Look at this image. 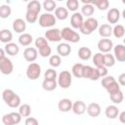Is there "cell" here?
Returning a JSON list of instances; mask_svg holds the SVG:
<instances>
[{"instance_id":"obj_1","label":"cell","mask_w":125,"mask_h":125,"mask_svg":"<svg viewBox=\"0 0 125 125\" xmlns=\"http://www.w3.org/2000/svg\"><path fill=\"white\" fill-rule=\"evenodd\" d=\"M41 11V4L37 0H31L28 2L26 6V15H25V20L29 23H33L37 21L38 15Z\"/></svg>"},{"instance_id":"obj_2","label":"cell","mask_w":125,"mask_h":125,"mask_svg":"<svg viewBox=\"0 0 125 125\" xmlns=\"http://www.w3.org/2000/svg\"><path fill=\"white\" fill-rule=\"evenodd\" d=\"M2 98L10 107H18L21 104V98L11 89H5L2 93Z\"/></svg>"},{"instance_id":"obj_3","label":"cell","mask_w":125,"mask_h":125,"mask_svg":"<svg viewBox=\"0 0 125 125\" xmlns=\"http://www.w3.org/2000/svg\"><path fill=\"white\" fill-rule=\"evenodd\" d=\"M99 26V22L95 18H88L86 21H83L81 27L79 28L82 34L90 35L93 31H95Z\"/></svg>"},{"instance_id":"obj_4","label":"cell","mask_w":125,"mask_h":125,"mask_svg":"<svg viewBox=\"0 0 125 125\" xmlns=\"http://www.w3.org/2000/svg\"><path fill=\"white\" fill-rule=\"evenodd\" d=\"M61 36H62V39H63L67 42L77 43L80 41V35L73 29H71L70 27L62 28V30H61Z\"/></svg>"},{"instance_id":"obj_5","label":"cell","mask_w":125,"mask_h":125,"mask_svg":"<svg viewBox=\"0 0 125 125\" xmlns=\"http://www.w3.org/2000/svg\"><path fill=\"white\" fill-rule=\"evenodd\" d=\"M71 82H72V77H71V74L69 71L67 70H62L60 74H59V77H58V85L62 88V89H67L70 87L71 85Z\"/></svg>"},{"instance_id":"obj_6","label":"cell","mask_w":125,"mask_h":125,"mask_svg":"<svg viewBox=\"0 0 125 125\" xmlns=\"http://www.w3.org/2000/svg\"><path fill=\"white\" fill-rule=\"evenodd\" d=\"M57 22V19L55 15L51 13H44L39 17V25L42 27H51L55 25Z\"/></svg>"},{"instance_id":"obj_7","label":"cell","mask_w":125,"mask_h":125,"mask_svg":"<svg viewBox=\"0 0 125 125\" xmlns=\"http://www.w3.org/2000/svg\"><path fill=\"white\" fill-rule=\"evenodd\" d=\"M41 74V66L36 62H30L26 68V76L30 80H36Z\"/></svg>"},{"instance_id":"obj_8","label":"cell","mask_w":125,"mask_h":125,"mask_svg":"<svg viewBox=\"0 0 125 125\" xmlns=\"http://www.w3.org/2000/svg\"><path fill=\"white\" fill-rule=\"evenodd\" d=\"M21 116L19 112L7 113L2 117V122L4 125H17L21 122Z\"/></svg>"},{"instance_id":"obj_9","label":"cell","mask_w":125,"mask_h":125,"mask_svg":"<svg viewBox=\"0 0 125 125\" xmlns=\"http://www.w3.org/2000/svg\"><path fill=\"white\" fill-rule=\"evenodd\" d=\"M13 70H14V64L12 61L6 57L2 58L0 60V71L5 75H9L13 72Z\"/></svg>"},{"instance_id":"obj_10","label":"cell","mask_w":125,"mask_h":125,"mask_svg":"<svg viewBox=\"0 0 125 125\" xmlns=\"http://www.w3.org/2000/svg\"><path fill=\"white\" fill-rule=\"evenodd\" d=\"M45 39L50 42H60L62 40L61 30L59 28H50L45 32Z\"/></svg>"},{"instance_id":"obj_11","label":"cell","mask_w":125,"mask_h":125,"mask_svg":"<svg viewBox=\"0 0 125 125\" xmlns=\"http://www.w3.org/2000/svg\"><path fill=\"white\" fill-rule=\"evenodd\" d=\"M113 48V43L110 39L108 38H104V39H101L99 42H98V49L102 52V53H109L110 50Z\"/></svg>"},{"instance_id":"obj_12","label":"cell","mask_w":125,"mask_h":125,"mask_svg":"<svg viewBox=\"0 0 125 125\" xmlns=\"http://www.w3.org/2000/svg\"><path fill=\"white\" fill-rule=\"evenodd\" d=\"M38 57V52L35 48H32V47H27L24 49L23 51V58L25 59L26 62H33Z\"/></svg>"},{"instance_id":"obj_13","label":"cell","mask_w":125,"mask_h":125,"mask_svg":"<svg viewBox=\"0 0 125 125\" xmlns=\"http://www.w3.org/2000/svg\"><path fill=\"white\" fill-rule=\"evenodd\" d=\"M113 51H114V56L113 57H114L115 60H117L120 62H125V46L124 45L117 44L113 48Z\"/></svg>"},{"instance_id":"obj_14","label":"cell","mask_w":125,"mask_h":125,"mask_svg":"<svg viewBox=\"0 0 125 125\" xmlns=\"http://www.w3.org/2000/svg\"><path fill=\"white\" fill-rule=\"evenodd\" d=\"M83 16L78 13V12H75L72 14L71 18H70V24L73 28H76V29H79L83 23Z\"/></svg>"},{"instance_id":"obj_15","label":"cell","mask_w":125,"mask_h":125,"mask_svg":"<svg viewBox=\"0 0 125 125\" xmlns=\"http://www.w3.org/2000/svg\"><path fill=\"white\" fill-rule=\"evenodd\" d=\"M86 111L89 116L91 117H97L101 114V106L97 103H91L86 107Z\"/></svg>"},{"instance_id":"obj_16","label":"cell","mask_w":125,"mask_h":125,"mask_svg":"<svg viewBox=\"0 0 125 125\" xmlns=\"http://www.w3.org/2000/svg\"><path fill=\"white\" fill-rule=\"evenodd\" d=\"M106 19L109 23H116L120 19V12L117 8H111L106 15Z\"/></svg>"},{"instance_id":"obj_17","label":"cell","mask_w":125,"mask_h":125,"mask_svg":"<svg viewBox=\"0 0 125 125\" xmlns=\"http://www.w3.org/2000/svg\"><path fill=\"white\" fill-rule=\"evenodd\" d=\"M86 104L83 101H76L74 104H72V111L77 115H82L86 111Z\"/></svg>"},{"instance_id":"obj_18","label":"cell","mask_w":125,"mask_h":125,"mask_svg":"<svg viewBox=\"0 0 125 125\" xmlns=\"http://www.w3.org/2000/svg\"><path fill=\"white\" fill-rule=\"evenodd\" d=\"M57 52L60 57H67L71 53V47L67 43H60L57 47Z\"/></svg>"},{"instance_id":"obj_19","label":"cell","mask_w":125,"mask_h":125,"mask_svg":"<svg viewBox=\"0 0 125 125\" xmlns=\"http://www.w3.org/2000/svg\"><path fill=\"white\" fill-rule=\"evenodd\" d=\"M26 28V23L22 19H17L13 22V29L17 33H22Z\"/></svg>"},{"instance_id":"obj_20","label":"cell","mask_w":125,"mask_h":125,"mask_svg":"<svg viewBox=\"0 0 125 125\" xmlns=\"http://www.w3.org/2000/svg\"><path fill=\"white\" fill-rule=\"evenodd\" d=\"M71 107H72V103L69 99H62L58 104V108L62 112H67L71 109Z\"/></svg>"},{"instance_id":"obj_21","label":"cell","mask_w":125,"mask_h":125,"mask_svg":"<svg viewBox=\"0 0 125 125\" xmlns=\"http://www.w3.org/2000/svg\"><path fill=\"white\" fill-rule=\"evenodd\" d=\"M99 34L104 37V38H107L112 34V27L110 24L108 23H104L99 27Z\"/></svg>"},{"instance_id":"obj_22","label":"cell","mask_w":125,"mask_h":125,"mask_svg":"<svg viewBox=\"0 0 125 125\" xmlns=\"http://www.w3.org/2000/svg\"><path fill=\"white\" fill-rule=\"evenodd\" d=\"M4 51H5V53H7L10 56H16L20 52V48H19V46L16 43L10 42V43H8V44L5 45Z\"/></svg>"},{"instance_id":"obj_23","label":"cell","mask_w":125,"mask_h":125,"mask_svg":"<svg viewBox=\"0 0 125 125\" xmlns=\"http://www.w3.org/2000/svg\"><path fill=\"white\" fill-rule=\"evenodd\" d=\"M104 113H105V116H106L107 118L114 119V118H116V117L118 116V114H119V109H118V107L115 106V105H108V106L105 108Z\"/></svg>"},{"instance_id":"obj_24","label":"cell","mask_w":125,"mask_h":125,"mask_svg":"<svg viewBox=\"0 0 125 125\" xmlns=\"http://www.w3.org/2000/svg\"><path fill=\"white\" fill-rule=\"evenodd\" d=\"M55 17L60 21H63L68 17V10L63 7H58L55 10Z\"/></svg>"},{"instance_id":"obj_25","label":"cell","mask_w":125,"mask_h":125,"mask_svg":"<svg viewBox=\"0 0 125 125\" xmlns=\"http://www.w3.org/2000/svg\"><path fill=\"white\" fill-rule=\"evenodd\" d=\"M78 57L82 61H88L92 57V51L88 47H81L78 50Z\"/></svg>"},{"instance_id":"obj_26","label":"cell","mask_w":125,"mask_h":125,"mask_svg":"<svg viewBox=\"0 0 125 125\" xmlns=\"http://www.w3.org/2000/svg\"><path fill=\"white\" fill-rule=\"evenodd\" d=\"M12 39H13V34L9 29L0 30V41L1 42L5 43V44H8L12 41Z\"/></svg>"},{"instance_id":"obj_27","label":"cell","mask_w":125,"mask_h":125,"mask_svg":"<svg viewBox=\"0 0 125 125\" xmlns=\"http://www.w3.org/2000/svg\"><path fill=\"white\" fill-rule=\"evenodd\" d=\"M32 36L29 33H22L19 37V43L21 46H28L32 42Z\"/></svg>"},{"instance_id":"obj_28","label":"cell","mask_w":125,"mask_h":125,"mask_svg":"<svg viewBox=\"0 0 125 125\" xmlns=\"http://www.w3.org/2000/svg\"><path fill=\"white\" fill-rule=\"evenodd\" d=\"M95 12V8L92 4H83V6L81 7V15L82 16H86V17H89L92 16Z\"/></svg>"},{"instance_id":"obj_29","label":"cell","mask_w":125,"mask_h":125,"mask_svg":"<svg viewBox=\"0 0 125 125\" xmlns=\"http://www.w3.org/2000/svg\"><path fill=\"white\" fill-rule=\"evenodd\" d=\"M115 64V59L110 53L104 54V65L105 67H111Z\"/></svg>"},{"instance_id":"obj_30","label":"cell","mask_w":125,"mask_h":125,"mask_svg":"<svg viewBox=\"0 0 125 125\" xmlns=\"http://www.w3.org/2000/svg\"><path fill=\"white\" fill-rule=\"evenodd\" d=\"M58 83L56 80H46L44 79L43 83H42V87L45 91H53L57 88Z\"/></svg>"},{"instance_id":"obj_31","label":"cell","mask_w":125,"mask_h":125,"mask_svg":"<svg viewBox=\"0 0 125 125\" xmlns=\"http://www.w3.org/2000/svg\"><path fill=\"white\" fill-rule=\"evenodd\" d=\"M83 66H84V64H82V63H75V64H73V66H72V68H71V72H72V74L76 77V78H82V70H83Z\"/></svg>"},{"instance_id":"obj_32","label":"cell","mask_w":125,"mask_h":125,"mask_svg":"<svg viewBox=\"0 0 125 125\" xmlns=\"http://www.w3.org/2000/svg\"><path fill=\"white\" fill-rule=\"evenodd\" d=\"M19 113L21 114V117H29V115L31 113V107H30V105L27 104H23L20 105Z\"/></svg>"},{"instance_id":"obj_33","label":"cell","mask_w":125,"mask_h":125,"mask_svg":"<svg viewBox=\"0 0 125 125\" xmlns=\"http://www.w3.org/2000/svg\"><path fill=\"white\" fill-rule=\"evenodd\" d=\"M91 4L93 6H97V8L99 10H102V11L106 10L109 6V2L107 0H94L91 2Z\"/></svg>"},{"instance_id":"obj_34","label":"cell","mask_w":125,"mask_h":125,"mask_svg":"<svg viewBox=\"0 0 125 125\" xmlns=\"http://www.w3.org/2000/svg\"><path fill=\"white\" fill-rule=\"evenodd\" d=\"M124 33H125V28L122 24H116L112 28V34L116 38H122L124 36Z\"/></svg>"},{"instance_id":"obj_35","label":"cell","mask_w":125,"mask_h":125,"mask_svg":"<svg viewBox=\"0 0 125 125\" xmlns=\"http://www.w3.org/2000/svg\"><path fill=\"white\" fill-rule=\"evenodd\" d=\"M109 98L111 100L112 103L114 104H121L123 102V99H124V96H123V92L120 90L116 93H113V94H110L109 95Z\"/></svg>"},{"instance_id":"obj_36","label":"cell","mask_w":125,"mask_h":125,"mask_svg":"<svg viewBox=\"0 0 125 125\" xmlns=\"http://www.w3.org/2000/svg\"><path fill=\"white\" fill-rule=\"evenodd\" d=\"M11 13H12V10L9 5H1L0 6V18L1 19L9 18Z\"/></svg>"},{"instance_id":"obj_37","label":"cell","mask_w":125,"mask_h":125,"mask_svg":"<svg viewBox=\"0 0 125 125\" xmlns=\"http://www.w3.org/2000/svg\"><path fill=\"white\" fill-rule=\"evenodd\" d=\"M43 8L47 11V12H52L55 11L57 8V4L54 0H45L43 2Z\"/></svg>"},{"instance_id":"obj_38","label":"cell","mask_w":125,"mask_h":125,"mask_svg":"<svg viewBox=\"0 0 125 125\" xmlns=\"http://www.w3.org/2000/svg\"><path fill=\"white\" fill-rule=\"evenodd\" d=\"M93 62H94V64L97 67L104 65V54L103 53H97V54H95L94 57H93Z\"/></svg>"},{"instance_id":"obj_39","label":"cell","mask_w":125,"mask_h":125,"mask_svg":"<svg viewBox=\"0 0 125 125\" xmlns=\"http://www.w3.org/2000/svg\"><path fill=\"white\" fill-rule=\"evenodd\" d=\"M61 62H62V59L59 55H53L50 57L49 59V63L51 66L53 67H58L61 65Z\"/></svg>"},{"instance_id":"obj_40","label":"cell","mask_w":125,"mask_h":125,"mask_svg":"<svg viewBox=\"0 0 125 125\" xmlns=\"http://www.w3.org/2000/svg\"><path fill=\"white\" fill-rule=\"evenodd\" d=\"M105 90L108 92V94L110 95V94H113V93H116V92H118V91H120V86H119V84L117 83V81L115 80V81H113L112 83H110L106 88H105Z\"/></svg>"},{"instance_id":"obj_41","label":"cell","mask_w":125,"mask_h":125,"mask_svg":"<svg viewBox=\"0 0 125 125\" xmlns=\"http://www.w3.org/2000/svg\"><path fill=\"white\" fill-rule=\"evenodd\" d=\"M44 78L46 80H56L57 72L54 68H48L44 73Z\"/></svg>"},{"instance_id":"obj_42","label":"cell","mask_w":125,"mask_h":125,"mask_svg":"<svg viewBox=\"0 0 125 125\" xmlns=\"http://www.w3.org/2000/svg\"><path fill=\"white\" fill-rule=\"evenodd\" d=\"M79 7V2L77 0H67L66 1V8L69 11H72L75 13V11Z\"/></svg>"},{"instance_id":"obj_43","label":"cell","mask_w":125,"mask_h":125,"mask_svg":"<svg viewBox=\"0 0 125 125\" xmlns=\"http://www.w3.org/2000/svg\"><path fill=\"white\" fill-rule=\"evenodd\" d=\"M93 70H94V67H92L90 65H84L83 66V70H82V77L90 79L91 75L93 73Z\"/></svg>"},{"instance_id":"obj_44","label":"cell","mask_w":125,"mask_h":125,"mask_svg":"<svg viewBox=\"0 0 125 125\" xmlns=\"http://www.w3.org/2000/svg\"><path fill=\"white\" fill-rule=\"evenodd\" d=\"M38 50H39V55L41 57H43V58L49 57L51 55V52H52V49H51V47L49 45H46V46H44V47H42V48H40Z\"/></svg>"},{"instance_id":"obj_45","label":"cell","mask_w":125,"mask_h":125,"mask_svg":"<svg viewBox=\"0 0 125 125\" xmlns=\"http://www.w3.org/2000/svg\"><path fill=\"white\" fill-rule=\"evenodd\" d=\"M113 81H115V79H114V77L113 76H111V75H106V76H104V77H103V79H102V86L105 89L110 83H112Z\"/></svg>"},{"instance_id":"obj_46","label":"cell","mask_w":125,"mask_h":125,"mask_svg":"<svg viewBox=\"0 0 125 125\" xmlns=\"http://www.w3.org/2000/svg\"><path fill=\"white\" fill-rule=\"evenodd\" d=\"M48 45V41L45 39V37H38L35 40V46L37 47V49H40L44 46Z\"/></svg>"},{"instance_id":"obj_47","label":"cell","mask_w":125,"mask_h":125,"mask_svg":"<svg viewBox=\"0 0 125 125\" xmlns=\"http://www.w3.org/2000/svg\"><path fill=\"white\" fill-rule=\"evenodd\" d=\"M98 72H99V75L100 77H104L107 75V67H105L104 65H102V66H99V67H96Z\"/></svg>"},{"instance_id":"obj_48","label":"cell","mask_w":125,"mask_h":125,"mask_svg":"<svg viewBox=\"0 0 125 125\" xmlns=\"http://www.w3.org/2000/svg\"><path fill=\"white\" fill-rule=\"evenodd\" d=\"M25 125H39L38 120L34 117H27L25 119Z\"/></svg>"},{"instance_id":"obj_49","label":"cell","mask_w":125,"mask_h":125,"mask_svg":"<svg viewBox=\"0 0 125 125\" xmlns=\"http://www.w3.org/2000/svg\"><path fill=\"white\" fill-rule=\"evenodd\" d=\"M119 85H121V86H124L125 85V73H122V74H120L119 75V77H118V82H117Z\"/></svg>"},{"instance_id":"obj_50","label":"cell","mask_w":125,"mask_h":125,"mask_svg":"<svg viewBox=\"0 0 125 125\" xmlns=\"http://www.w3.org/2000/svg\"><path fill=\"white\" fill-rule=\"evenodd\" d=\"M119 120H120L121 123L125 124V111H122V112L120 113V115H119Z\"/></svg>"},{"instance_id":"obj_51","label":"cell","mask_w":125,"mask_h":125,"mask_svg":"<svg viewBox=\"0 0 125 125\" xmlns=\"http://www.w3.org/2000/svg\"><path fill=\"white\" fill-rule=\"evenodd\" d=\"M4 57H5V51L0 48V60H1L2 58H4Z\"/></svg>"}]
</instances>
